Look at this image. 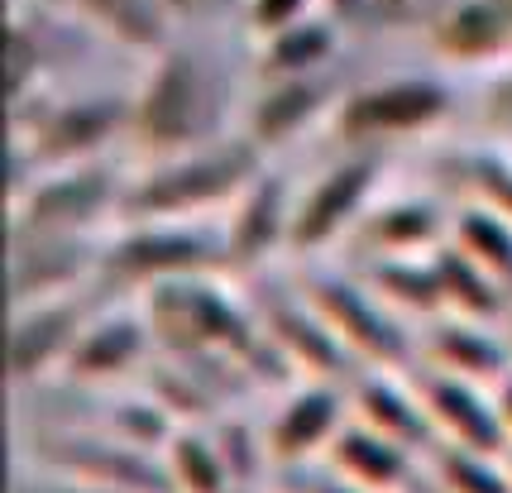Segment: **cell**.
<instances>
[{"label": "cell", "instance_id": "6da1fadb", "mask_svg": "<svg viewBox=\"0 0 512 493\" xmlns=\"http://www.w3.org/2000/svg\"><path fill=\"white\" fill-rule=\"evenodd\" d=\"M436 407H441L450 422L465 431L469 446H493V422H489V412L474 403L469 393H460L455 383H441V393H436Z\"/></svg>", "mask_w": 512, "mask_h": 493}, {"label": "cell", "instance_id": "7a4b0ae2", "mask_svg": "<svg viewBox=\"0 0 512 493\" xmlns=\"http://www.w3.org/2000/svg\"><path fill=\"white\" fill-rule=\"evenodd\" d=\"M326 417H331V403H326V398L302 403L288 417V426H283V450H302L307 441H316V436H321V426H326Z\"/></svg>", "mask_w": 512, "mask_h": 493}, {"label": "cell", "instance_id": "3957f363", "mask_svg": "<svg viewBox=\"0 0 512 493\" xmlns=\"http://www.w3.org/2000/svg\"><path fill=\"white\" fill-rule=\"evenodd\" d=\"M446 479H450V489L455 493H508L498 479H493L479 460H469V455H455L446 465Z\"/></svg>", "mask_w": 512, "mask_h": 493}, {"label": "cell", "instance_id": "277c9868", "mask_svg": "<svg viewBox=\"0 0 512 493\" xmlns=\"http://www.w3.org/2000/svg\"><path fill=\"white\" fill-rule=\"evenodd\" d=\"M369 403H374V422H379L383 431H393V436H402V441H417V426L422 422H417L393 393H374Z\"/></svg>", "mask_w": 512, "mask_h": 493}]
</instances>
